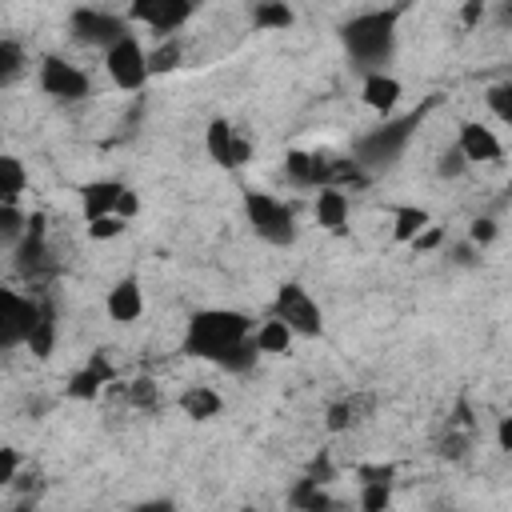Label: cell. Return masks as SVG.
Here are the masks:
<instances>
[{"label":"cell","instance_id":"e0dca14e","mask_svg":"<svg viewBox=\"0 0 512 512\" xmlns=\"http://www.w3.org/2000/svg\"><path fill=\"white\" fill-rule=\"evenodd\" d=\"M316 224L328 232H340L348 224V196L344 188H320L316 192Z\"/></svg>","mask_w":512,"mask_h":512},{"label":"cell","instance_id":"8992f818","mask_svg":"<svg viewBox=\"0 0 512 512\" xmlns=\"http://www.w3.org/2000/svg\"><path fill=\"white\" fill-rule=\"evenodd\" d=\"M104 68H108V76H112L116 88L136 92V88H144V80H148V52H144L140 40L128 32V36H120L112 48H104Z\"/></svg>","mask_w":512,"mask_h":512},{"label":"cell","instance_id":"484cf974","mask_svg":"<svg viewBox=\"0 0 512 512\" xmlns=\"http://www.w3.org/2000/svg\"><path fill=\"white\" fill-rule=\"evenodd\" d=\"M24 216H20V208H0V244H12V240H20L24 236Z\"/></svg>","mask_w":512,"mask_h":512},{"label":"cell","instance_id":"4316f807","mask_svg":"<svg viewBox=\"0 0 512 512\" xmlns=\"http://www.w3.org/2000/svg\"><path fill=\"white\" fill-rule=\"evenodd\" d=\"M20 64H24L20 44H16V40H0V80L16 76V72H20Z\"/></svg>","mask_w":512,"mask_h":512},{"label":"cell","instance_id":"2e32d148","mask_svg":"<svg viewBox=\"0 0 512 512\" xmlns=\"http://www.w3.org/2000/svg\"><path fill=\"white\" fill-rule=\"evenodd\" d=\"M364 104L376 108V112H392L396 100H400V80L388 76V72H364Z\"/></svg>","mask_w":512,"mask_h":512},{"label":"cell","instance_id":"e575fe53","mask_svg":"<svg viewBox=\"0 0 512 512\" xmlns=\"http://www.w3.org/2000/svg\"><path fill=\"white\" fill-rule=\"evenodd\" d=\"M440 240H444V232H440V228H432V224H428V228H424V232H420V236H416V240H412V252H432V248H436V244H440Z\"/></svg>","mask_w":512,"mask_h":512},{"label":"cell","instance_id":"5bb4252c","mask_svg":"<svg viewBox=\"0 0 512 512\" xmlns=\"http://www.w3.org/2000/svg\"><path fill=\"white\" fill-rule=\"evenodd\" d=\"M140 312H144V292H140V284L128 276V280H116L112 284V292H108V316L116 320V324H132V320H140Z\"/></svg>","mask_w":512,"mask_h":512},{"label":"cell","instance_id":"603a6c76","mask_svg":"<svg viewBox=\"0 0 512 512\" xmlns=\"http://www.w3.org/2000/svg\"><path fill=\"white\" fill-rule=\"evenodd\" d=\"M252 20H256V28H288L292 24V8L288 4H256Z\"/></svg>","mask_w":512,"mask_h":512},{"label":"cell","instance_id":"9c48e42d","mask_svg":"<svg viewBox=\"0 0 512 512\" xmlns=\"http://www.w3.org/2000/svg\"><path fill=\"white\" fill-rule=\"evenodd\" d=\"M40 88L48 92V96H56V100H84L88 96V88H92V80H88V72L84 68H76V64H68V60H60V56H48L44 64H40Z\"/></svg>","mask_w":512,"mask_h":512},{"label":"cell","instance_id":"4dcf8cb0","mask_svg":"<svg viewBox=\"0 0 512 512\" xmlns=\"http://www.w3.org/2000/svg\"><path fill=\"white\" fill-rule=\"evenodd\" d=\"M352 412H356V408H352V400H344V404H332V408H328V428H332V432L348 428V424L356 420Z\"/></svg>","mask_w":512,"mask_h":512},{"label":"cell","instance_id":"f546056e","mask_svg":"<svg viewBox=\"0 0 512 512\" xmlns=\"http://www.w3.org/2000/svg\"><path fill=\"white\" fill-rule=\"evenodd\" d=\"M508 96H512V88H508V84H496V88H488V104H492V112H496L500 120H512Z\"/></svg>","mask_w":512,"mask_h":512},{"label":"cell","instance_id":"d6986e66","mask_svg":"<svg viewBox=\"0 0 512 512\" xmlns=\"http://www.w3.org/2000/svg\"><path fill=\"white\" fill-rule=\"evenodd\" d=\"M24 184H28L24 164L0 152V208H16V200L24 196Z\"/></svg>","mask_w":512,"mask_h":512},{"label":"cell","instance_id":"ac0fdd59","mask_svg":"<svg viewBox=\"0 0 512 512\" xmlns=\"http://www.w3.org/2000/svg\"><path fill=\"white\" fill-rule=\"evenodd\" d=\"M180 408H184V416H192V420H212V416H220L224 400H220L216 388H208V384H192V388L180 396Z\"/></svg>","mask_w":512,"mask_h":512},{"label":"cell","instance_id":"d590c367","mask_svg":"<svg viewBox=\"0 0 512 512\" xmlns=\"http://www.w3.org/2000/svg\"><path fill=\"white\" fill-rule=\"evenodd\" d=\"M132 512H176V504H172V500H144V504H136Z\"/></svg>","mask_w":512,"mask_h":512},{"label":"cell","instance_id":"30bf717a","mask_svg":"<svg viewBox=\"0 0 512 512\" xmlns=\"http://www.w3.org/2000/svg\"><path fill=\"white\" fill-rule=\"evenodd\" d=\"M204 144H208V156L216 164H224V168H240V164L252 160V140L236 124H228V120H212Z\"/></svg>","mask_w":512,"mask_h":512},{"label":"cell","instance_id":"836d02e7","mask_svg":"<svg viewBox=\"0 0 512 512\" xmlns=\"http://www.w3.org/2000/svg\"><path fill=\"white\" fill-rule=\"evenodd\" d=\"M136 212H140V196H136L132 188H124V192H120V200H116V216H120V220L128 224V220H132Z\"/></svg>","mask_w":512,"mask_h":512},{"label":"cell","instance_id":"5b68a950","mask_svg":"<svg viewBox=\"0 0 512 512\" xmlns=\"http://www.w3.org/2000/svg\"><path fill=\"white\" fill-rule=\"evenodd\" d=\"M276 320H280L292 336H320V328H324L320 304L308 296L304 284H284V288L276 292Z\"/></svg>","mask_w":512,"mask_h":512},{"label":"cell","instance_id":"83f0119b","mask_svg":"<svg viewBox=\"0 0 512 512\" xmlns=\"http://www.w3.org/2000/svg\"><path fill=\"white\" fill-rule=\"evenodd\" d=\"M124 228H128V224H124L120 216H100V220H88V236H92V240H116Z\"/></svg>","mask_w":512,"mask_h":512},{"label":"cell","instance_id":"ffe728a7","mask_svg":"<svg viewBox=\"0 0 512 512\" xmlns=\"http://www.w3.org/2000/svg\"><path fill=\"white\" fill-rule=\"evenodd\" d=\"M252 348H256V356H260V352L280 356V352H288V348H292V332L272 316V320H264L260 328H252Z\"/></svg>","mask_w":512,"mask_h":512},{"label":"cell","instance_id":"8d00e7d4","mask_svg":"<svg viewBox=\"0 0 512 512\" xmlns=\"http://www.w3.org/2000/svg\"><path fill=\"white\" fill-rule=\"evenodd\" d=\"M436 512H460V508H436Z\"/></svg>","mask_w":512,"mask_h":512},{"label":"cell","instance_id":"d6a6232c","mask_svg":"<svg viewBox=\"0 0 512 512\" xmlns=\"http://www.w3.org/2000/svg\"><path fill=\"white\" fill-rule=\"evenodd\" d=\"M464 168H468V164H464V156H460L456 148H452V152H444V156H440V164H436V172H440V176H448V180H452V176H460Z\"/></svg>","mask_w":512,"mask_h":512},{"label":"cell","instance_id":"d4e9b609","mask_svg":"<svg viewBox=\"0 0 512 512\" xmlns=\"http://www.w3.org/2000/svg\"><path fill=\"white\" fill-rule=\"evenodd\" d=\"M124 396H128V404H136V408H152V404L160 400V388H156L152 380H132V384L124 388Z\"/></svg>","mask_w":512,"mask_h":512},{"label":"cell","instance_id":"8fae6325","mask_svg":"<svg viewBox=\"0 0 512 512\" xmlns=\"http://www.w3.org/2000/svg\"><path fill=\"white\" fill-rule=\"evenodd\" d=\"M128 20L148 24L156 36H172L184 20H192V4L188 0H140L128 8Z\"/></svg>","mask_w":512,"mask_h":512},{"label":"cell","instance_id":"44dd1931","mask_svg":"<svg viewBox=\"0 0 512 512\" xmlns=\"http://www.w3.org/2000/svg\"><path fill=\"white\" fill-rule=\"evenodd\" d=\"M24 344L32 348V356H48L52 352V344H56V316H52L48 304H36V320H32V332H28Z\"/></svg>","mask_w":512,"mask_h":512},{"label":"cell","instance_id":"1f68e13d","mask_svg":"<svg viewBox=\"0 0 512 512\" xmlns=\"http://www.w3.org/2000/svg\"><path fill=\"white\" fill-rule=\"evenodd\" d=\"M16 472H20V452L16 448H0V484L16 480Z\"/></svg>","mask_w":512,"mask_h":512},{"label":"cell","instance_id":"cb8c5ba5","mask_svg":"<svg viewBox=\"0 0 512 512\" xmlns=\"http://www.w3.org/2000/svg\"><path fill=\"white\" fill-rule=\"evenodd\" d=\"M176 64H180V40H172V36L156 52H148V76L152 72H172Z\"/></svg>","mask_w":512,"mask_h":512},{"label":"cell","instance_id":"7402d4cb","mask_svg":"<svg viewBox=\"0 0 512 512\" xmlns=\"http://www.w3.org/2000/svg\"><path fill=\"white\" fill-rule=\"evenodd\" d=\"M428 224H432V220H428V212H424V208H416V204H408V208H396V212H392V236H396L400 244H412Z\"/></svg>","mask_w":512,"mask_h":512},{"label":"cell","instance_id":"7c38bea8","mask_svg":"<svg viewBox=\"0 0 512 512\" xmlns=\"http://www.w3.org/2000/svg\"><path fill=\"white\" fill-rule=\"evenodd\" d=\"M456 152L464 156V164H488V160H500L504 144L496 140L492 128L468 120V124H460V144H456Z\"/></svg>","mask_w":512,"mask_h":512},{"label":"cell","instance_id":"7a4b0ae2","mask_svg":"<svg viewBox=\"0 0 512 512\" xmlns=\"http://www.w3.org/2000/svg\"><path fill=\"white\" fill-rule=\"evenodd\" d=\"M344 44H348V56H352L364 72H384L380 64H388L392 44H396V8L352 16V20L344 24Z\"/></svg>","mask_w":512,"mask_h":512},{"label":"cell","instance_id":"6da1fadb","mask_svg":"<svg viewBox=\"0 0 512 512\" xmlns=\"http://www.w3.org/2000/svg\"><path fill=\"white\" fill-rule=\"evenodd\" d=\"M184 348L192 356L216 360L228 372H248L256 364V348H252V320L244 312L232 308H208L196 312L184 336Z\"/></svg>","mask_w":512,"mask_h":512},{"label":"cell","instance_id":"74e56055","mask_svg":"<svg viewBox=\"0 0 512 512\" xmlns=\"http://www.w3.org/2000/svg\"><path fill=\"white\" fill-rule=\"evenodd\" d=\"M236 512H256V508H236Z\"/></svg>","mask_w":512,"mask_h":512},{"label":"cell","instance_id":"ba28073f","mask_svg":"<svg viewBox=\"0 0 512 512\" xmlns=\"http://www.w3.org/2000/svg\"><path fill=\"white\" fill-rule=\"evenodd\" d=\"M32 320H36V300H28L12 288H0V352L24 344L32 332Z\"/></svg>","mask_w":512,"mask_h":512},{"label":"cell","instance_id":"277c9868","mask_svg":"<svg viewBox=\"0 0 512 512\" xmlns=\"http://www.w3.org/2000/svg\"><path fill=\"white\" fill-rule=\"evenodd\" d=\"M244 212H248V224L252 232L264 240V244H276V248H288L296 240V212L268 196V192H248L244 196Z\"/></svg>","mask_w":512,"mask_h":512},{"label":"cell","instance_id":"f1b7e54d","mask_svg":"<svg viewBox=\"0 0 512 512\" xmlns=\"http://www.w3.org/2000/svg\"><path fill=\"white\" fill-rule=\"evenodd\" d=\"M496 232H500V228H496V220L480 216V220H472V228H468V240L484 248V244H492V240H496Z\"/></svg>","mask_w":512,"mask_h":512},{"label":"cell","instance_id":"3957f363","mask_svg":"<svg viewBox=\"0 0 512 512\" xmlns=\"http://www.w3.org/2000/svg\"><path fill=\"white\" fill-rule=\"evenodd\" d=\"M416 124H420V112L380 124L376 132H368V136L356 144V160H352V164H356V168H388V164H396L400 152H404V144L412 140Z\"/></svg>","mask_w":512,"mask_h":512},{"label":"cell","instance_id":"9a60e30c","mask_svg":"<svg viewBox=\"0 0 512 512\" xmlns=\"http://www.w3.org/2000/svg\"><path fill=\"white\" fill-rule=\"evenodd\" d=\"M104 384H112V364H108L104 356H92V360L68 380V396H72V400H96Z\"/></svg>","mask_w":512,"mask_h":512},{"label":"cell","instance_id":"52a82bcc","mask_svg":"<svg viewBox=\"0 0 512 512\" xmlns=\"http://www.w3.org/2000/svg\"><path fill=\"white\" fill-rule=\"evenodd\" d=\"M68 28H72V36L80 44H96V48H112L120 36H128L124 20L116 12H108V8H76L68 16Z\"/></svg>","mask_w":512,"mask_h":512},{"label":"cell","instance_id":"4fadbf2b","mask_svg":"<svg viewBox=\"0 0 512 512\" xmlns=\"http://www.w3.org/2000/svg\"><path fill=\"white\" fill-rule=\"evenodd\" d=\"M124 184L116 180H92L80 188V208H84V220H100V216H116V200H120Z\"/></svg>","mask_w":512,"mask_h":512}]
</instances>
